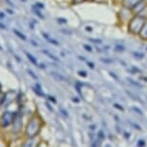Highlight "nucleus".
<instances>
[{"instance_id":"nucleus-17","label":"nucleus","mask_w":147,"mask_h":147,"mask_svg":"<svg viewBox=\"0 0 147 147\" xmlns=\"http://www.w3.org/2000/svg\"><path fill=\"white\" fill-rule=\"evenodd\" d=\"M88 40L91 41V42H93V43H95V44H102V40H100V38H88Z\"/></svg>"},{"instance_id":"nucleus-21","label":"nucleus","mask_w":147,"mask_h":147,"mask_svg":"<svg viewBox=\"0 0 147 147\" xmlns=\"http://www.w3.org/2000/svg\"><path fill=\"white\" fill-rule=\"evenodd\" d=\"M138 147H144L145 146V140H140L138 141V144H137Z\"/></svg>"},{"instance_id":"nucleus-15","label":"nucleus","mask_w":147,"mask_h":147,"mask_svg":"<svg viewBox=\"0 0 147 147\" xmlns=\"http://www.w3.org/2000/svg\"><path fill=\"white\" fill-rule=\"evenodd\" d=\"M33 11H34V13H35V15H37V16H38V18H40L41 19H44V16L40 12V10H38V8L35 6V5L33 6Z\"/></svg>"},{"instance_id":"nucleus-31","label":"nucleus","mask_w":147,"mask_h":147,"mask_svg":"<svg viewBox=\"0 0 147 147\" xmlns=\"http://www.w3.org/2000/svg\"><path fill=\"white\" fill-rule=\"evenodd\" d=\"M110 75L112 76V77H113V78H115V80H117V76H116L115 74L113 73V72H110Z\"/></svg>"},{"instance_id":"nucleus-11","label":"nucleus","mask_w":147,"mask_h":147,"mask_svg":"<svg viewBox=\"0 0 147 147\" xmlns=\"http://www.w3.org/2000/svg\"><path fill=\"white\" fill-rule=\"evenodd\" d=\"M13 32L15 33V34L16 35V37L19 38L20 40H27L26 36H25V35H23V33H21L20 31H18V30L13 29Z\"/></svg>"},{"instance_id":"nucleus-26","label":"nucleus","mask_w":147,"mask_h":147,"mask_svg":"<svg viewBox=\"0 0 147 147\" xmlns=\"http://www.w3.org/2000/svg\"><path fill=\"white\" fill-rule=\"evenodd\" d=\"M101 60V62H103V63H113V60H109V59H100Z\"/></svg>"},{"instance_id":"nucleus-28","label":"nucleus","mask_w":147,"mask_h":147,"mask_svg":"<svg viewBox=\"0 0 147 147\" xmlns=\"http://www.w3.org/2000/svg\"><path fill=\"white\" fill-rule=\"evenodd\" d=\"M85 30L87 32H92V27H91V26H87L85 28Z\"/></svg>"},{"instance_id":"nucleus-38","label":"nucleus","mask_w":147,"mask_h":147,"mask_svg":"<svg viewBox=\"0 0 147 147\" xmlns=\"http://www.w3.org/2000/svg\"><path fill=\"white\" fill-rule=\"evenodd\" d=\"M140 79V80H145V82H147V77H145V76H141Z\"/></svg>"},{"instance_id":"nucleus-39","label":"nucleus","mask_w":147,"mask_h":147,"mask_svg":"<svg viewBox=\"0 0 147 147\" xmlns=\"http://www.w3.org/2000/svg\"><path fill=\"white\" fill-rule=\"evenodd\" d=\"M31 42H32V44H33V45H35V46H38V44L37 42H35L34 40H32Z\"/></svg>"},{"instance_id":"nucleus-20","label":"nucleus","mask_w":147,"mask_h":147,"mask_svg":"<svg viewBox=\"0 0 147 147\" xmlns=\"http://www.w3.org/2000/svg\"><path fill=\"white\" fill-rule=\"evenodd\" d=\"M78 75L79 76H81L83 77V78H85V77H87L88 76V73L86 72L85 70H79L78 71Z\"/></svg>"},{"instance_id":"nucleus-18","label":"nucleus","mask_w":147,"mask_h":147,"mask_svg":"<svg viewBox=\"0 0 147 147\" xmlns=\"http://www.w3.org/2000/svg\"><path fill=\"white\" fill-rule=\"evenodd\" d=\"M83 47H84V49L86 51L90 52V53H91L93 50H92V47H91L90 44H83Z\"/></svg>"},{"instance_id":"nucleus-41","label":"nucleus","mask_w":147,"mask_h":147,"mask_svg":"<svg viewBox=\"0 0 147 147\" xmlns=\"http://www.w3.org/2000/svg\"><path fill=\"white\" fill-rule=\"evenodd\" d=\"M72 101H75V102H78V99H76V98H72Z\"/></svg>"},{"instance_id":"nucleus-2","label":"nucleus","mask_w":147,"mask_h":147,"mask_svg":"<svg viewBox=\"0 0 147 147\" xmlns=\"http://www.w3.org/2000/svg\"><path fill=\"white\" fill-rule=\"evenodd\" d=\"M40 129V123L38 121V119L37 117H33L29 120L28 124H27V128H26V134L28 136V138H33L34 137L37 136Z\"/></svg>"},{"instance_id":"nucleus-1","label":"nucleus","mask_w":147,"mask_h":147,"mask_svg":"<svg viewBox=\"0 0 147 147\" xmlns=\"http://www.w3.org/2000/svg\"><path fill=\"white\" fill-rule=\"evenodd\" d=\"M146 19L147 18H143V16L140 15H135L128 22V32L131 35L138 36L141 28H142L144 23H145Z\"/></svg>"},{"instance_id":"nucleus-23","label":"nucleus","mask_w":147,"mask_h":147,"mask_svg":"<svg viewBox=\"0 0 147 147\" xmlns=\"http://www.w3.org/2000/svg\"><path fill=\"white\" fill-rule=\"evenodd\" d=\"M35 6L38 8V9H44V5L42 3H40V2H37V3L35 4Z\"/></svg>"},{"instance_id":"nucleus-3","label":"nucleus","mask_w":147,"mask_h":147,"mask_svg":"<svg viewBox=\"0 0 147 147\" xmlns=\"http://www.w3.org/2000/svg\"><path fill=\"white\" fill-rule=\"evenodd\" d=\"M13 121H15V113L8 112V111L3 113V115H2V117H1L2 126L7 127V126H9L10 124H12Z\"/></svg>"},{"instance_id":"nucleus-8","label":"nucleus","mask_w":147,"mask_h":147,"mask_svg":"<svg viewBox=\"0 0 147 147\" xmlns=\"http://www.w3.org/2000/svg\"><path fill=\"white\" fill-rule=\"evenodd\" d=\"M50 75L53 77L55 80H57V81H60V82H67V79H66L65 76H63L62 74H60V73H57V72H51Z\"/></svg>"},{"instance_id":"nucleus-43","label":"nucleus","mask_w":147,"mask_h":147,"mask_svg":"<svg viewBox=\"0 0 147 147\" xmlns=\"http://www.w3.org/2000/svg\"><path fill=\"white\" fill-rule=\"evenodd\" d=\"M105 147H111V145H109V144H107V145L105 146Z\"/></svg>"},{"instance_id":"nucleus-24","label":"nucleus","mask_w":147,"mask_h":147,"mask_svg":"<svg viewBox=\"0 0 147 147\" xmlns=\"http://www.w3.org/2000/svg\"><path fill=\"white\" fill-rule=\"evenodd\" d=\"M58 22H59V23H62V24H65V23H67V20L63 18H58Z\"/></svg>"},{"instance_id":"nucleus-13","label":"nucleus","mask_w":147,"mask_h":147,"mask_svg":"<svg viewBox=\"0 0 147 147\" xmlns=\"http://www.w3.org/2000/svg\"><path fill=\"white\" fill-rule=\"evenodd\" d=\"M22 147H35V140L34 138H29L25 143L22 145Z\"/></svg>"},{"instance_id":"nucleus-6","label":"nucleus","mask_w":147,"mask_h":147,"mask_svg":"<svg viewBox=\"0 0 147 147\" xmlns=\"http://www.w3.org/2000/svg\"><path fill=\"white\" fill-rule=\"evenodd\" d=\"M138 37H140L142 40H147V19L144 23L143 27L141 28L140 34H138Z\"/></svg>"},{"instance_id":"nucleus-29","label":"nucleus","mask_w":147,"mask_h":147,"mask_svg":"<svg viewBox=\"0 0 147 147\" xmlns=\"http://www.w3.org/2000/svg\"><path fill=\"white\" fill-rule=\"evenodd\" d=\"M88 67H90L91 69H93V68H94V63H93L88 62Z\"/></svg>"},{"instance_id":"nucleus-33","label":"nucleus","mask_w":147,"mask_h":147,"mask_svg":"<svg viewBox=\"0 0 147 147\" xmlns=\"http://www.w3.org/2000/svg\"><path fill=\"white\" fill-rule=\"evenodd\" d=\"M48 98H49V100L52 101V102H53V103H56V99L53 98V97H52V96H49Z\"/></svg>"},{"instance_id":"nucleus-5","label":"nucleus","mask_w":147,"mask_h":147,"mask_svg":"<svg viewBox=\"0 0 147 147\" xmlns=\"http://www.w3.org/2000/svg\"><path fill=\"white\" fill-rule=\"evenodd\" d=\"M138 1H140V0H122V4H123L124 8L132 9V8L134 7Z\"/></svg>"},{"instance_id":"nucleus-7","label":"nucleus","mask_w":147,"mask_h":147,"mask_svg":"<svg viewBox=\"0 0 147 147\" xmlns=\"http://www.w3.org/2000/svg\"><path fill=\"white\" fill-rule=\"evenodd\" d=\"M41 35H42V37L45 38L47 41H49V42H50L51 44H53V45H56V46H59L60 45L59 41H58L57 40H55V38H51L48 34H46V33L42 32V33H41Z\"/></svg>"},{"instance_id":"nucleus-4","label":"nucleus","mask_w":147,"mask_h":147,"mask_svg":"<svg viewBox=\"0 0 147 147\" xmlns=\"http://www.w3.org/2000/svg\"><path fill=\"white\" fill-rule=\"evenodd\" d=\"M146 6H147V2L145 1V0H140V1H138V3L132 8L131 11H132V13H134V16L135 15H140Z\"/></svg>"},{"instance_id":"nucleus-30","label":"nucleus","mask_w":147,"mask_h":147,"mask_svg":"<svg viewBox=\"0 0 147 147\" xmlns=\"http://www.w3.org/2000/svg\"><path fill=\"white\" fill-rule=\"evenodd\" d=\"M5 2H6L8 5H10L11 7H13V3L12 1H11V0H5Z\"/></svg>"},{"instance_id":"nucleus-32","label":"nucleus","mask_w":147,"mask_h":147,"mask_svg":"<svg viewBox=\"0 0 147 147\" xmlns=\"http://www.w3.org/2000/svg\"><path fill=\"white\" fill-rule=\"evenodd\" d=\"M0 28H1V29H6L7 27H6V25H5V24H3L2 22H0Z\"/></svg>"},{"instance_id":"nucleus-35","label":"nucleus","mask_w":147,"mask_h":147,"mask_svg":"<svg viewBox=\"0 0 147 147\" xmlns=\"http://www.w3.org/2000/svg\"><path fill=\"white\" fill-rule=\"evenodd\" d=\"M6 11H7V12H8V13H10V15H13V10L7 9Z\"/></svg>"},{"instance_id":"nucleus-22","label":"nucleus","mask_w":147,"mask_h":147,"mask_svg":"<svg viewBox=\"0 0 147 147\" xmlns=\"http://www.w3.org/2000/svg\"><path fill=\"white\" fill-rule=\"evenodd\" d=\"M27 72H28V74L31 77H33V78H34L35 80H38V76L36 75V74H34V72H33L32 70H30V69H28V70H27Z\"/></svg>"},{"instance_id":"nucleus-9","label":"nucleus","mask_w":147,"mask_h":147,"mask_svg":"<svg viewBox=\"0 0 147 147\" xmlns=\"http://www.w3.org/2000/svg\"><path fill=\"white\" fill-rule=\"evenodd\" d=\"M24 53H25V55H26V57L28 58V60L30 61V62H31L33 65H36V66H38V61H37V59H36V58L33 56V55L31 54V53H29V52H27V51H24Z\"/></svg>"},{"instance_id":"nucleus-44","label":"nucleus","mask_w":147,"mask_h":147,"mask_svg":"<svg viewBox=\"0 0 147 147\" xmlns=\"http://www.w3.org/2000/svg\"><path fill=\"white\" fill-rule=\"evenodd\" d=\"M21 1H23V2H26V1H27V0H21Z\"/></svg>"},{"instance_id":"nucleus-16","label":"nucleus","mask_w":147,"mask_h":147,"mask_svg":"<svg viewBox=\"0 0 147 147\" xmlns=\"http://www.w3.org/2000/svg\"><path fill=\"white\" fill-rule=\"evenodd\" d=\"M127 81H128L130 84H132L133 86H135V87H137V88H142V86H141L140 83H138V82H135L134 80L131 79V78H128L127 79Z\"/></svg>"},{"instance_id":"nucleus-34","label":"nucleus","mask_w":147,"mask_h":147,"mask_svg":"<svg viewBox=\"0 0 147 147\" xmlns=\"http://www.w3.org/2000/svg\"><path fill=\"white\" fill-rule=\"evenodd\" d=\"M83 1H85V0H73V2H75L76 4L81 3V2H83Z\"/></svg>"},{"instance_id":"nucleus-14","label":"nucleus","mask_w":147,"mask_h":147,"mask_svg":"<svg viewBox=\"0 0 147 147\" xmlns=\"http://www.w3.org/2000/svg\"><path fill=\"white\" fill-rule=\"evenodd\" d=\"M132 55L136 58V59H138V60H142V59H144V54L143 53H140V52H138V51L132 52Z\"/></svg>"},{"instance_id":"nucleus-40","label":"nucleus","mask_w":147,"mask_h":147,"mask_svg":"<svg viewBox=\"0 0 147 147\" xmlns=\"http://www.w3.org/2000/svg\"><path fill=\"white\" fill-rule=\"evenodd\" d=\"M0 18H5V15H4V13H1V12H0Z\"/></svg>"},{"instance_id":"nucleus-12","label":"nucleus","mask_w":147,"mask_h":147,"mask_svg":"<svg viewBox=\"0 0 147 147\" xmlns=\"http://www.w3.org/2000/svg\"><path fill=\"white\" fill-rule=\"evenodd\" d=\"M113 49H115V52H118V53H123L124 51H125V47H124L122 44H115V47H113Z\"/></svg>"},{"instance_id":"nucleus-10","label":"nucleus","mask_w":147,"mask_h":147,"mask_svg":"<svg viewBox=\"0 0 147 147\" xmlns=\"http://www.w3.org/2000/svg\"><path fill=\"white\" fill-rule=\"evenodd\" d=\"M41 52L44 54V55H46V56H48L49 58H50L51 60H53L54 62H60V60H59V58H57L55 55H53L52 53H50L48 50H46V49H43V50H41Z\"/></svg>"},{"instance_id":"nucleus-19","label":"nucleus","mask_w":147,"mask_h":147,"mask_svg":"<svg viewBox=\"0 0 147 147\" xmlns=\"http://www.w3.org/2000/svg\"><path fill=\"white\" fill-rule=\"evenodd\" d=\"M132 110L134 111L135 113H137L138 115H143V113L141 112V110L138 109V107H132Z\"/></svg>"},{"instance_id":"nucleus-36","label":"nucleus","mask_w":147,"mask_h":147,"mask_svg":"<svg viewBox=\"0 0 147 147\" xmlns=\"http://www.w3.org/2000/svg\"><path fill=\"white\" fill-rule=\"evenodd\" d=\"M38 67H40V68L44 69V68H45V65H44V63H40V65H38Z\"/></svg>"},{"instance_id":"nucleus-42","label":"nucleus","mask_w":147,"mask_h":147,"mask_svg":"<svg viewBox=\"0 0 147 147\" xmlns=\"http://www.w3.org/2000/svg\"><path fill=\"white\" fill-rule=\"evenodd\" d=\"M2 50H3V48H2V47L0 46V51H2Z\"/></svg>"},{"instance_id":"nucleus-27","label":"nucleus","mask_w":147,"mask_h":147,"mask_svg":"<svg viewBox=\"0 0 147 147\" xmlns=\"http://www.w3.org/2000/svg\"><path fill=\"white\" fill-rule=\"evenodd\" d=\"M97 137H98L99 138H105L104 133L102 132V131H100V132H99V134H98V136H97Z\"/></svg>"},{"instance_id":"nucleus-37","label":"nucleus","mask_w":147,"mask_h":147,"mask_svg":"<svg viewBox=\"0 0 147 147\" xmlns=\"http://www.w3.org/2000/svg\"><path fill=\"white\" fill-rule=\"evenodd\" d=\"M78 58H79V60H81V61H86V58L83 56H78Z\"/></svg>"},{"instance_id":"nucleus-25","label":"nucleus","mask_w":147,"mask_h":147,"mask_svg":"<svg viewBox=\"0 0 147 147\" xmlns=\"http://www.w3.org/2000/svg\"><path fill=\"white\" fill-rule=\"evenodd\" d=\"M113 106H115V108H116L117 110H119V111H121V112H123L124 111V108L121 106V105H118L117 103H115V104H113Z\"/></svg>"},{"instance_id":"nucleus-45","label":"nucleus","mask_w":147,"mask_h":147,"mask_svg":"<svg viewBox=\"0 0 147 147\" xmlns=\"http://www.w3.org/2000/svg\"><path fill=\"white\" fill-rule=\"evenodd\" d=\"M146 50H147V47H146Z\"/></svg>"}]
</instances>
